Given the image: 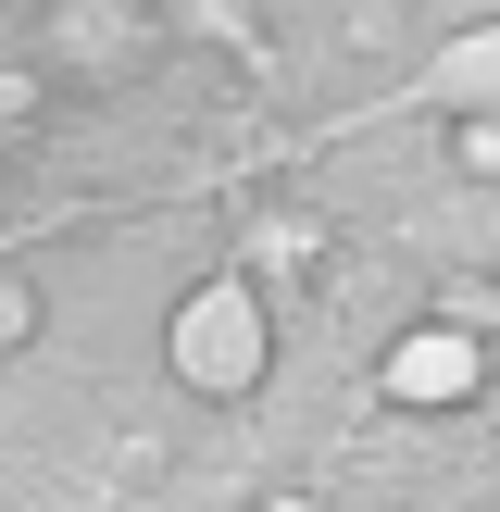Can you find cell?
Here are the masks:
<instances>
[{"label": "cell", "instance_id": "cell-5", "mask_svg": "<svg viewBox=\"0 0 500 512\" xmlns=\"http://www.w3.org/2000/svg\"><path fill=\"white\" fill-rule=\"evenodd\" d=\"M450 175L500 188V113H450Z\"/></svg>", "mask_w": 500, "mask_h": 512}, {"label": "cell", "instance_id": "cell-7", "mask_svg": "<svg viewBox=\"0 0 500 512\" xmlns=\"http://www.w3.org/2000/svg\"><path fill=\"white\" fill-rule=\"evenodd\" d=\"M250 512H325L313 488H263V500H250Z\"/></svg>", "mask_w": 500, "mask_h": 512}, {"label": "cell", "instance_id": "cell-1", "mask_svg": "<svg viewBox=\"0 0 500 512\" xmlns=\"http://www.w3.org/2000/svg\"><path fill=\"white\" fill-rule=\"evenodd\" d=\"M163 363H175V388H200V400H250L263 363H275L263 288H250V275H200V288L175 300V325H163Z\"/></svg>", "mask_w": 500, "mask_h": 512}, {"label": "cell", "instance_id": "cell-2", "mask_svg": "<svg viewBox=\"0 0 500 512\" xmlns=\"http://www.w3.org/2000/svg\"><path fill=\"white\" fill-rule=\"evenodd\" d=\"M475 375H488V350H475V325H413V338H388V363H375V388H388L400 413H450V400H475Z\"/></svg>", "mask_w": 500, "mask_h": 512}, {"label": "cell", "instance_id": "cell-6", "mask_svg": "<svg viewBox=\"0 0 500 512\" xmlns=\"http://www.w3.org/2000/svg\"><path fill=\"white\" fill-rule=\"evenodd\" d=\"M338 38L363 50V63H388V50H400V0H350V13H338Z\"/></svg>", "mask_w": 500, "mask_h": 512}, {"label": "cell", "instance_id": "cell-4", "mask_svg": "<svg viewBox=\"0 0 500 512\" xmlns=\"http://www.w3.org/2000/svg\"><path fill=\"white\" fill-rule=\"evenodd\" d=\"M425 100H438V113H500V25H463V38L425 63Z\"/></svg>", "mask_w": 500, "mask_h": 512}, {"label": "cell", "instance_id": "cell-3", "mask_svg": "<svg viewBox=\"0 0 500 512\" xmlns=\"http://www.w3.org/2000/svg\"><path fill=\"white\" fill-rule=\"evenodd\" d=\"M163 50V13L150 0H63V63L75 75H138Z\"/></svg>", "mask_w": 500, "mask_h": 512}]
</instances>
